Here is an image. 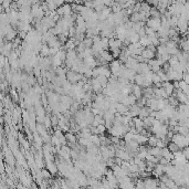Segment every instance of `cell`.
Segmentation results:
<instances>
[{"instance_id":"obj_16","label":"cell","mask_w":189,"mask_h":189,"mask_svg":"<svg viewBox=\"0 0 189 189\" xmlns=\"http://www.w3.org/2000/svg\"><path fill=\"white\" fill-rule=\"evenodd\" d=\"M139 44L142 46H144V48H146L148 44H151V40H149V38L147 37V35H143V37H139Z\"/></svg>"},{"instance_id":"obj_3","label":"cell","mask_w":189,"mask_h":189,"mask_svg":"<svg viewBox=\"0 0 189 189\" xmlns=\"http://www.w3.org/2000/svg\"><path fill=\"white\" fill-rule=\"evenodd\" d=\"M145 188L148 189H154L156 187H158V178H151V176L145 177L143 179Z\"/></svg>"},{"instance_id":"obj_5","label":"cell","mask_w":189,"mask_h":189,"mask_svg":"<svg viewBox=\"0 0 189 189\" xmlns=\"http://www.w3.org/2000/svg\"><path fill=\"white\" fill-rule=\"evenodd\" d=\"M121 64H122V62H121L119 60H116V59L112 60V61L109 62V69L111 70L112 74H114V75L116 76V73H117L118 70H119Z\"/></svg>"},{"instance_id":"obj_13","label":"cell","mask_w":189,"mask_h":189,"mask_svg":"<svg viewBox=\"0 0 189 189\" xmlns=\"http://www.w3.org/2000/svg\"><path fill=\"white\" fill-rule=\"evenodd\" d=\"M18 32L16 31V30H13L12 28L10 30H8V32L4 34V37H6V39L8 40V41H13V39L17 37Z\"/></svg>"},{"instance_id":"obj_24","label":"cell","mask_w":189,"mask_h":189,"mask_svg":"<svg viewBox=\"0 0 189 189\" xmlns=\"http://www.w3.org/2000/svg\"><path fill=\"white\" fill-rule=\"evenodd\" d=\"M168 145V149H169V151H172V153H175V151H179V149H180V148H179V147L177 146L176 144L174 143V142H172V140H170V142H169V143L167 144Z\"/></svg>"},{"instance_id":"obj_34","label":"cell","mask_w":189,"mask_h":189,"mask_svg":"<svg viewBox=\"0 0 189 189\" xmlns=\"http://www.w3.org/2000/svg\"><path fill=\"white\" fill-rule=\"evenodd\" d=\"M135 187H136V188H145V185H144L143 179H138L137 182L135 184Z\"/></svg>"},{"instance_id":"obj_30","label":"cell","mask_w":189,"mask_h":189,"mask_svg":"<svg viewBox=\"0 0 189 189\" xmlns=\"http://www.w3.org/2000/svg\"><path fill=\"white\" fill-rule=\"evenodd\" d=\"M96 127V132L97 134H104V132L106 130V127L104 126V124H98L97 126H95Z\"/></svg>"},{"instance_id":"obj_35","label":"cell","mask_w":189,"mask_h":189,"mask_svg":"<svg viewBox=\"0 0 189 189\" xmlns=\"http://www.w3.org/2000/svg\"><path fill=\"white\" fill-rule=\"evenodd\" d=\"M149 67H151V70L153 72H154V73H156V72L159 71L160 69H161V67H160L159 65H157V64H155V65H151Z\"/></svg>"},{"instance_id":"obj_33","label":"cell","mask_w":189,"mask_h":189,"mask_svg":"<svg viewBox=\"0 0 189 189\" xmlns=\"http://www.w3.org/2000/svg\"><path fill=\"white\" fill-rule=\"evenodd\" d=\"M109 139H111V143L114 144V145H115V144H118L119 143V140H121L119 137H117V136H111Z\"/></svg>"},{"instance_id":"obj_40","label":"cell","mask_w":189,"mask_h":189,"mask_svg":"<svg viewBox=\"0 0 189 189\" xmlns=\"http://www.w3.org/2000/svg\"><path fill=\"white\" fill-rule=\"evenodd\" d=\"M39 1H41V2H44V1H46V0H39Z\"/></svg>"},{"instance_id":"obj_37","label":"cell","mask_w":189,"mask_h":189,"mask_svg":"<svg viewBox=\"0 0 189 189\" xmlns=\"http://www.w3.org/2000/svg\"><path fill=\"white\" fill-rule=\"evenodd\" d=\"M122 161H123V159H121L119 157H114V163H115V165H119L121 166V164H122Z\"/></svg>"},{"instance_id":"obj_1","label":"cell","mask_w":189,"mask_h":189,"mask_svg":"<svg viewBox=\"0 0 189 189\" xmlns=\"http://www.w3.org/2000/svg\"><path fill=\"white\" fill-rule=\"evenodd\" d=\"M170 140L176 144L180 149L186 146H188V135L185 136V135L180 134V133H174Z\"/></svg>"},{"instance_id":"obj_9","label":"cell","mask_w":189,"mask_h":189,"mask_svg":"<svg viewBox=\"0 0 189 189\" xmlns=\"http://www.w3.org/2000/svg\"><path fill=\"white\" fill-rule=\"evenodd\" d=\"M115 109H116V112H117V113L122 114V115H124L126 112H128V106L124 105L123 103H121V102H117V103H116Z\"/></svg>"},{"instance_id":"obj_21","label":"cell","mask_w":189,"mask_h":189,"mask_svg":"<svg viewBox=\"0 0 189 189\" xmlns=\"http://www.w3.org/2000/svg\"><path fill=\"white\" fill-rule=\"evenodd\" d=\"M90 139H91V142H92L94 145H96V146H100L101 144H100V136L98 134H92L90 136Z\"/></svg>"},{"instance_id":"obj_19","label":"cell","mask_w":189,"mask_h":189,"mask_svg":"<svg viewBox=\"0 0 189 189\" xmlns=\"http://www.w3.org/2000/svg\"><path fill=\"white\" fill-rule=\"evenodd\" d=\"M157 137H156L155 135L153 134V135H149L148 136V138H147V144L149 145L151 147H153V146H156V142H157Z\"/></svg>"},{"instance_id":"obj_11","label":"cell","mask_w":189,"mask_h":189,"mask_svg":"<svg viewBox=\"0 0 189 189\" xmlns=\"http://www.w3.org/2000/svg\"><path fill=\"white\" fill-rule=\"evenodd\" d=\"M100 55H101L102 59L104 60L105 62H107V63H109L111 61H112V60H114V58L112 56V54H111V53L109 52V50H103Z\"/></svg>"},{"instance_id":"obj_29","label":"cell","mask_w":189,"mask_h":189,"mask_svg":"<svg viewBox=\"0 0 189 189\" xmlns=\"http://www.w3.org/2000/svg\"><path fill=\"white\" fill-rule=\"evenodd\" d=\"M43 125H44V127H46V130H48V128H51V127H52V124H51L50 116H46V117H44V121H43Z\"/></svg>"},{"instance_id":"obj_7","label":"cell","mask_w":189,"mask_h":189,"mask_svg":"<svg viewBox=\"0 0 189 189\" xmlns=\"http://www.w3.org/2000/svg\"><path fill=\"white\" fill-rule=\"evenodd\" d=\"M46 168L50 172V174L53 176V175H56L58 174V166L55 163H53V160H50V161H46Z\"/></svg>"},{"instance_id":"obj_39","label":"cell","mask_w":189,"mask_h":189,"mask_svg":"<svg viewBox=\"0 0 189 189\" xmlns=\"http://www.w3.org/2000/svg\"><path fill=\"white\" fill-rule=\"evenodd\" d=\"M64 2L65 4H73V2H75V0H64Z\"/></svg>"},{"instance_id":"obj_8","label":"cell","mask_w":189,"mask_h":189,"mask_svg":"<svg viewBox=\"0 0 189 189\" xmlns=\"http://www.w3.org/2000/svg\"><path fill=\"white\" fill-rule=\"evenodd\" d=\"M132 94H134L135 97L138 100L143 96L142 94V86H139L137 84H132Z\"/></svg>"},{"instance_id":"obj_4","label":"cell","mask_w":189,"mask_h":189,"mask_svg":"<svg viewBox=\"0 0 189 189\" xmlns=\"http://www.w3.org/2000/svg\"><path fill=\"white\" fill-rule=\"evenodd\" d=\"M160 23H161V21H160V17L159 18H151V19H147V21H146L147 27L151 28L154 31H157V30L159 29Z\"/></svg>"},{"instance_id":"obj_31","label":"cell","mask_w":189,"mask_h":189,"mask_svg":"<svg viewBox=\"0 0 189 189\" xmlns=\"http://www.w3.org/2000/svg\"><path fill=\"white\" fill-rule=\"evenodd\" d=\"M92 74H93V69H91V67H88V69H86L85 70V72L83 73V76L84 77H86V79H91L92 77Z\"/></svg>"},{"instance_id":"obj_10","label":"cell","mask_w":189,"mask_h":189,"mask_svg":"<svg viewBox=\"0 0 189 189\" xmlns=\"http://www.w3.org/2000/svg\"><path fill=\"white\" fill-rule=\"evenodd\" d=\"M142 56H144V58H145V59H148V60H151V59H154V58H155V52H153V51L151 50H149V49H145V48H144L143 49V51H142Z\"/></svg>"},{"instance_id":"obj_38","label":"cell","mask_w":189,"mask_h":189,"mask_svg":"<svg viewBox=\"0 0 189 189\" xmlns=\"http://www.w3.org/2000/svg\"><path fill=\"white\" fill-rule=\"evenodd\" d=\"M172 85H174V88H175V90L179 88V81H174Z\"/></svg>"},{"instance_id":"obj_28","label":"cell","mask_w":189,"mask_h":189,"mask_svg":"<svg viewBox=\"0 0 189 189\" xmlns=\"http://www.w3.org/2000/svg\"><path fill=\"white\" fill-rule=\"evenodd\" d=\"M82 43H83L84 48H91L93 44V40H92V38H84Z\"/></svg>"},{"instance_id":"obj_23","label":"cell","mask_w":189,"mask_h":189,"mask_svg":"<svg viewBox=\"0 0 189 189\" xmlns=\"http://www.w3.org/2000/svg\"><path fill=\"white\" fill-rule=\"evenodd\" d=\"M101 46L103 50H109V38L102 37L101 38Z\"/></svg>"},{"instance_id":"obj_12","label":"cell","mask_w":189,"mask_h":189,"mask_svg":"<svg viewBox=\"0 0 189 189\" xmlns=\"http://www.w3.org/2000/svg\"><path fill=\"white\" fill-rule=\"evenodd\" d=\"M65 138H67V143H76V135L74 133H72L71 130H69V132H65Z\"/></svg>"},{"instance_id":"obj_2","label":"cell","mask_w":189,"mask_h":189,"mask_svg":"<svg viewBox=\"0 0 189 189\" xmlns=\"http://www.w3.org/2000/svg\"><path fill=\"white\" fill-rule=\"evenodd\" d=\"M65 76H67V80L69 81V82H70L71 84L77 83V82L82 80V77H83V75H82L81 73H79V72H75V71H72V70H69V71H67V73H65Z\"/></svg>"},{"instance_id":"obj_27","label":"cell","mask_w":189,"mask_h":189,"mask_svg":"<svg viewBox=\"0 0 189 189\" xmlns=\"http://www.w3.org/2000/svg\"><path fill=\"white\" fill-rule=\"evenodd\" d=\"M130 21L132 22H138L140 21V13L139 12H133L130 14Z\"/></svg>"},{"instance_id":"obj_26","label":"cell","mask_w":189,"mask_h":189,"mask_svg":"<svg viewBox=\"0 0 189 189\" xmlns=\"http://www.w3.org/2000/svg\"><path fill=\"white\" fill-rule=\"evenodd\" d=\"M149 9H151V6L147 4V2H140V9H139V11H143V12H149Z\"/></svg>"},{"instance_id":"obj_20","label":"cell","mask_w":189,"mask_h":189,"mask_svg":"<svg viewBox=\"0 0 189 189\" xmlns=\"http://www.w3.org/2000/svg\"><path fill=\"white\" fill-rule=\"evenodd\" d=\"M79 144H80L81 146L86 147V146H88V145H91V144H93V143L91 142V139H90V138H84V137H79Z\"/></svg>"},{"instance_id":"obj_15","label":"cell","mask_w":189,"mask_h":189,"mask_svg":"<svg viewBox=\"0 0 189 189\" xmlns=\"http://www.w3.org/2000/svg\"><path fill=\"white\" fill-rule=\"evenodd\" d=\"M144 81H145V79H144V75L143 74H139V73H136V75L134 76V82L135 84H137V85H139V86H142L144 83Z\"/></svg>"},{"instance_id":"obj_18","label":"cell","mask_w":189,"mask_h":189,"mask_svg":"<svg viewBox=\"0 0 189 189\" xmlns=\"http://www.w3.org/2000/svg\"><path fill=\"white\" fill-rule=\"evenodd\" d=\"M77 58V52L74 50H67V59L69 60H75Z\"/></svg>"},{"instance_id":"obj_36","label":"cell","mask_w":189,"mask_h":189,"mask_svg":"<svg viewBox=\"0 0 189 189\" xmlns=\"http://www.w3.org/2000/svg\"><path fill=\"white\" fill-rule=\"evenodd\" d=\"M59 140H60V144H61V145H67V138H65V136H64V135L60 137Z\"/></svg>"},{"instance_id":"obj_22","label":"cell","mask_w":189,"mask_h":189,"mask_svg":"<svg viewBox=\"0 0 189 189\" xmlns=\"http://www.w3.org/2000/svg\"><path fill=\"white\" fill-rule=\"evenodd\" d=\"M50 119H51V124H52V127H53V130L58 127V123H59V117L56 116V115H52V116H50Z\"/></svg>"},{"instance_id":"obj_14","label":"cell","mask_w":189,"mask_h":189,"mask_svg":"<svg viewBox=\"0 0 189 189\" xmlns=\"http://www.w3.org/2000/svg\"><path fill=\"white\" fill-rule=\"evenodd\" d=\"M97 81H98V83L101 84V86L103 88H106V85H107V82H109V77H106L104 75H97L96 76Z\"/></svg>"},{"instance_id":"obj_25","label":"cell","mask_w":189,"mask_h":189,"mask_svg":"<svg viewBox=\"0 0 189 189\" xmlns=\"http://www.w3.org/2000/svg\"><path fill=\"white\" fill-rule=\"evenodd\" d=\"M41 176L43 179H49V178H51V175L50 172L46 169V168H41Z\"/></svg>"},{"instance_id":"obj_6","label":"cell","mask_w":189,"mask_h":189,"mask_svg":"<svg viewBox=\"0 0 189 189\" xmlns=\"http://www.w3.org/2000/svg\"><path fill=\"white\" fill-rule=\"evenodd\" d=\"M161 88L165 90V92H166V94H167L168 96L169 95H172V93H174V85H172V83L170 82V81H164V82H161Z\"/></svg>"},{"instance_id":"obj_32","label":"cell","mask_w":189,"mask_h":189,"mask_svg":"<svg viewBox=\"0 0 189 189\" xmlns=\"http://www.w3.org/2000/svg\"><path fill=\"white\" fill-rule=\"evenodd\" d=\"M58 51H59L58 48H50V49H49V56H53V55H55L58 53Z\"/></svg>"},{"instance_id":"obj_17","label":"cell","mask_w":189,"mask_h":189,"mask_svg":"<svg viewBox=\"0 0 189 189\" xmlns=\"http://www.w3.org/2000/svg\"><path fill=\"white\" fill-rule=\"evenodd\" d=\"M49 46H48V44L46 43H42V46H41V50H40V54L42 55V56H49Z\"/></svg>"}]
</instances>
